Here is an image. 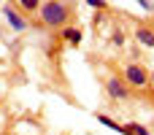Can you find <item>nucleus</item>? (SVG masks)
<instances>
[{
	"label": "nucleus",
	"mask_w": 154,
	"mask_h": 135,
	"mask_svg": "<svg viewBox=\"0 0 154 135\" xmlns=\"http://www.w3.org/2000/svg\"><path fill=\"white\" fill-rule=\"evenodd\" d=\"M38 16H41V22H43L46 27L54 30V27H65V24L70 22L73 8H70V3H65V0H46V3H41Z\"/></svg>",
	"instance_id": "nucleus-1"
},
{
	"label": "nucleus",
	"mask_w": 154,
	"mask_h": 135,
	"mask_svg": "<svg viewBox=\"0 0 154 135\" xmlns=\"http://www.w3.org/2000/svg\"><path fill=\"white\" fill-rule=\"evenodd\" d=\"M125 84L130 87V89H143V87H149V70L143 68V65H138V62H130L127 68H125Z\"/></svg>",
	"instance_id": "nucleus-2"
},
{
	"label": "nucleus",
	"mask_w": 154,
	"mask_h": 135,
	"mask_svg": "<svg viewBox=\"0 0 154 135\" xmlns=\"http://www.w3.org/2000/svg\"><path fill=\"white\" fill-rule=\"evenodd\" d=\"M106 92H108L111 100H130V87H127L125 78H119V76H111V78L106 81Z\"/></svg>",
	"instance_id": "nucleus-3"
},
{
	"label": "nucleus",
	"mask_w": 154,
	"mask_h": 135,
	"mask_svg": "<svg viewBox=\"0 0 154 135\" xmlns=\"http://www.w3.org/2000/svg\"><path fill=\"white\" fill-rule=\"evenodd\" d=\"M3 16H5V22H8V24H11L16 32H24V30L30 27V22H27V19H24L19 11H14V8H8V5L3 8Z\"/></svg>",
	"instance_id": "nucleus-4"
},
{
	"label": "nucleus",
	"mask_w": 154,
	"mask_h": 135,
	"mask_svg": "<svg viewBox=\"0 0 154 135\" xmlns=\"http://www.w3.org/2000/svg\"><path fill=\"white\" fill-rule=\"evenodd\" d=\"M135 41L146 49H154V30L152 27H138L135 30Z\"/></svg>",
	"instance_id": "nucleus-5"
},
{
	"label": "nucleus",
	"mask_w": 154,
	"mask_h": 135,
	"mask_svg": "<svg viewBox=\"0 0 154 135\" xmlns=\"http://www.w3.org/2000/svg\"><path fill=\"white\" fill-rule=\"evenodd\" d=\"M60 38H62L65 43H70V46H79V43H81V30H79V27H68V24H65Z\"/></svg>",
	"instance_id": "nucleus-6"
},
{
	"label": "nucleus",
	"mask_w": 154,
	"mask_h": 135,
	"mask_svg": "<svg viewBox=\"0 0 154 135\" xmlns=\"http://www.w3.org/2000/svg\"><path fill=\"white\" fill-rule=\"evenodd\" d=\"M95 119H97L100 124H106L108 130H114V133H122V135H125V124H116L111 116H106V114H95Z\"/></svg>",
	"instance_id": "nucleus-7"
},
{
	"label": "nucleus",
	"mask_w": 154,
	"mask_h": 135,
	"mask_svg": "<svg viewBox=\"0 0 154 135\" xmlns=\"http://www.w3.org/2000/svg\"><path fill=\"white\" fill-rule=\"evenodd\" d=\"M125 135H152V133H149V127H143L138 122H127L125 124Z\"/></svg>",
	"instance_id": "nucleus-8"
},
{
	"label": "nucleus",
	"mask_w": 154,
	"mask_h": 135,
	"mask_svg": "<svg viewBox=\"0 0 154 135\" xmlns=\"http://www.w3.org/2000/svg\"><path fill=\"white\" fill-rule=\"evenodd\" d=\"M16 3H19L22 14H35V11L41 8V0H16Z\"/></svg>",
	"instance_id": "nucleus-9"
},
{
	"label": "nucleus",
	"mask_w": 154,
	"mask_h": 135,
	"mask_svg": "<svg viewBox=\"0 0 154 135\" xmlns=\"http://www.w3.org/2000/svg\"><path fill=\"white\" fill-rule=\"evenodd\" d=\"M125 41H127V38H125L122 30H114V32H111V43H114V46H125Z\"/></svg>",
	"instance_id": "nucleus-10"
},
{
	"label": "nucleus",
	"mask_w": 154,
	"mask_h": 135,
	"mask_svg": "<svg viewBox=\"0 0 154 135\" xmlns=\"http://www.w3.org/2000/svg\"><path fill=\"white\" fill-rule=\"evenodd\" d=\"M87 5H92V8H106L108 0H87Z\"/></svg>",
	"instance_id": "nucleus-11"
},
{
	"label": "nucleus",
	"mask_w": 154,
	"mask_h": 135,
	"mask_svg": "<svg viewBox=\"0 0 154 135\" xmlns=\"http://www.w3.org/2000/svg\"><path fill=\"white\" fill-rule=\"evenodd\" d=\"M138 5H141L143 11H154V0H138Z\"/></svg>",
	"instance_id": "nucleus-12"
},
{
	"label": "nucleus",
	"mask_w": 154,
	"mask_h": 135,
	"mask_svg": "<svg viewBox=\"0 0 154 135\" xmlns=\"http://www.w3.org/2000/svg\"><path fill=\"white\" fill-rule=\"evenodd\" d=\"M149 84H152V87H154V73H149Z\"/></svg>",
	"instance_id": "nucleus-13"
},
{
	"label": "nucleus",
	"mask_w": 154,
	"mask_h": 135,
	"mask_svg": "<svg viewBox=\"0 0 154 135\" xmlns=\"http://www.w3.org/2000/svg\"><path fill=\"white\" fill-rule=\"evenodd\" d=\"M41 3H46V0H41Z\"/></svg>",
	"instance_id": "nucleus-14"
}]
</instances>
